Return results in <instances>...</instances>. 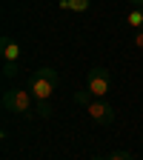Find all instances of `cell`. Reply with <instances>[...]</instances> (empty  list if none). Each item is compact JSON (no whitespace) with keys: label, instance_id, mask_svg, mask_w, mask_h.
<instances>
[{"label":"cell","instance_id":"cell-1","mask_svg":"<svg viewBox=\"0 0 143 160\" xmlns=\"http://www.w3.org/2000/svg\"><path fill=\"white\" fill-rule=\"evenodd\" d=\"M57 83H60V74L54 69H49V66H43V69H37V72L29 74V92H32V97L37 100V103L52 100V94L57 92Z\"/></svg>","mask_w":143,"mask_h":160},{"label":"cell","instance_id":"cell-2","mask_svg":"<svg viewBox=\"0 0 143 160\" xmlns=\"http://www.w3.org/2000/svg\"><path fill=\"white\" fill-rule=\"evenodd\" d=\"M3 109L12 112V114H32L34 106H32V92L29 89H9L3 92Z\"/></svg>","mask_w":143,"mask_h":160},{"label":"cell","instance_id":"cell-3","mask_svg":"<svg viewBox=\"0 0 143 160\" xmlns=\"http://www.w3.org/2000/svg\"><path fill=\"white\" fill-rule=\"evenodd\" d=\"M109 89H112V77H109V72L106 69H92L89 72V77H86V92L94 97V100H103L106 94H109Z\"/></svg>","mask_w":143,"mask_h":160},{"label":"cell","instance_id":"cell-4","mask_svg":"<svg viewBox=\"0 0 143 160\" xmlns=\"http://www.w3.org/2000/svg\"><path fill=\"white\" fill-rule=\"evenodd\" d=\"M86 114L92 117V123H97V126H112L115 123V109L106 103V100H92V103L86 106Z\"/></svg>","mask_w":143,"mask_h":160},{"label":"cell","instance_id":"cell-5","mask_svg":"<svg viewBox=\"0 0 143 160\" xmlns=\"http://www.w3.org/2000/svg\"><path fill=\"white\" fill-rule=\"evenodd\" d=\"M0 54H3V63H17V60H20V46H17V40L3 37V40H0Z\"/></svg>","mask_w":143,"mask_h":160},{"label":"cell","instance_id":"cell-6","mask_svg":"<svg viewBox=\"0 0 143 160\" xmlns=\"http://www.w3.org/2000/svg\"><path fill=\"white\" fill-rule=\"evenodd\" d=\"M92 0H60V12H89Z\"/></svg>","mask_w":143,"mask_h":160},{"label":"cell","instance_id":"cell-7","mask_svg":"<svg viewBox=\"0 0 143 160\" xmlns=\"http://www.w3.org/2000/svg\"><path fill=\"white\" fill-rule=\"evenodd\" d=\"M126 23H129L135 32H140V29H143V9H132V12L126 14Z\"/></svg>","mask_w":143,"mask_h":160},{"label":"cell","instance_id":"cell-8","mask_svg":"<svg viewBox=\"0 0 143 160\" xmlns=\"http://www.w3.org/2000/svg\"><path fill=\"white\" fill-rule=\"evenodd\" d=\"M92 100H94V97H92L86 89H83V92H74V103H80V106H89Z\"/></svg>","mask_w":143,"mask_h":160},{"label":"cell","instance_id":"cell-9","mask_svg":"<svg viewBox=\"0 0 143 160\" xmlns=\"http://www.w3.org/2000/svg\"><path fill=\"white\" fill-rule=\"evenodd\" d=\"M34 112H37L40 117H52V103H49V100H43V103L34 106Z\"/></svg>","mask_w":143,"mask_h":160},{"label":"cell","instance_id":"cell-10","mask_svg":"<svg viewBox=\"0 0 143 160\" xmlns=\"http://www.w3.org/2000/svg\"><path fill=\"white\" fill-rule=\"evenodd\" d=\"M106 160H135V154L132 152H112Z\"/></svg>","mask_w":143,"mask_h":160},{"label":"cell","instance_id":"cell-11","mask_svg":"<svg viewBox=\"0 0 143 160\" xmlns=\"http://www.w3.org/2000/svg\"><path fill=\"white\" fill-rule=\"evenodd\" d=\"M132 46H135L137 52H143V29H140V32H135V37H132Z\"/></svg>","mask_w":143,"mask_h":160},{"label":"cell","instance_id":"cell-12","mask_svg":"<svg viewBox=\"0 0 143 160\" xmlns=\"http://www.w3.org/2000/svg\"><path fill=\"white\" fill-rule=\"evenodd\" d=\"M17 74V63H3V77H14Z\"/></svg>","mask_w":143,"mask_h":160},{"label":"cell","instance_id":"cell-13","mask_svg":"<svg viewBox=\"0 0 143 160\" xmlns=\"http://www.w3.org/2000/svg\"><path fill=\"white\" fill-rule=\"evenodd\" d=\"M132 9H143V0H132Z\"/></svg>","mask_w":143,"mask_h":160},{"label":"cell","instance_id":"cell-14","mask_svg":"<svg viewBox=\"0 0 143 160\" xmlns=\"http://www.w3.org/2000/svg\"><path fill=\"white\" fill-rule=\"evenodd\" d=\"M92 160H106V157H100V154H94V157H92Z\"/></svg>","mask_w":143,"mask_h":160}]
</instances>
